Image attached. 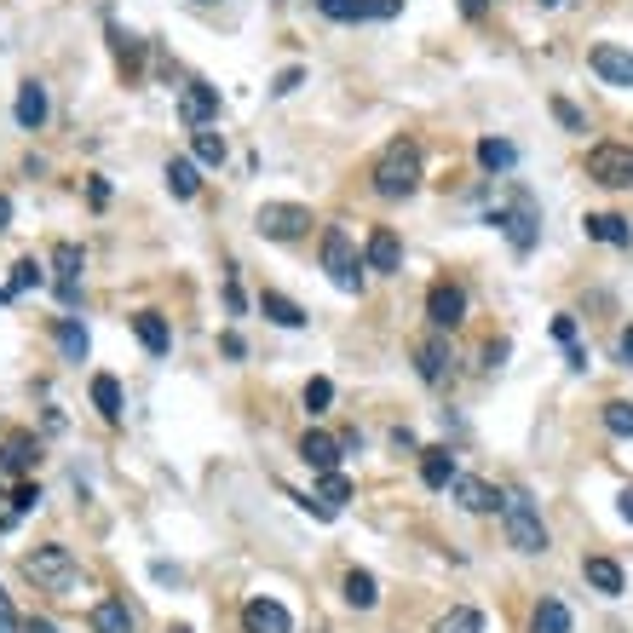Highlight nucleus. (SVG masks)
<instances>
[{"instance_id":"obj_1","label":"nucleus","mask_w":633,"mask_h":633,"mask_svg":"<svg viewBox=\"0 0 633 633\" xmlns=\"http://www.w3.org/2000/svg\"><path fill=\"white\" fill-rule=\"evenodd\" d=\"M375 190L386 196V202H403V196L421 190V150H415V139H392L386 150H380Z\"/></svg>"},{"instance_id":"obj_2","label":"nucleus","mask_w":633,"mask_h":633,"mask_svg":"<svg viewBox=\"0 0 633 633\" xmlns=\"http://www.w3.org/2000/svg\"><path fill=\"white\" fill-rule=\"evenodd\" d=\"M501 530H507V547H513V553H547L541 507L524 490H501Z\"/></svg>"},{"instance_id":"obj_3","label":"nucleus","mask_w":633,"mask_h":633,"mask_svg":"<svg viewBox=\"0 0 633 633\" xmlns=\"http://www.w3.org/2000/svg\"><path fill=\"white\" fill-rule=\"evenodd\" d=\"M24 576L41 587V593H58V599H64V593L75 587V576H81V570H75V553L64 547V541H47V547L24 553Z\"/></svg>"},{"instance_id":"obj_4","label":"nucleus","mask_w":633,"mask_h":633,"mask_svg":"<svg viewBox=\"0 0 633 633\" xmlns=\"http://www.w3.org/2000/svg\"><path fill=\"white\" fill-rule=\"evenodd\" d=\"M490 225H495V231H507L513 254H530V248H536V236H541V208H536V196H530V190H513V202H507V208H495Z\"/></svg>"},{"instance_id":"obj_5","label":"nucleus","mask_w":633,"mask_h":633,"mask_svg":"<svg viewBox=\"0 0 633 633\" xmlns=\"http://www.w3.org/2000/svg\"><path fill=\"white\" fill-rule=\"evenodd\" d=\"M587 179L610 190H633V144H593L587 150Z\"/></svg>"},{"instance_id":"obj_6","label":"nucleus","mask_w":633,"mask_h":633,"mask_svg":"<svg viewBox=\"0 0 633 633\" xmlns=\"http://www.w3.org/2000/svg\"><path fill=\"white\" fill-rule=\"evenodd\" d=\"M254 231L271 236V242H294V236L311 231V208H300V202H265L254 213Z\"/></svg>"},{"instance_id":"obj_7","label":"nucleus","mask_w":633,"mask_h":633,"mask_svg":"<svg viewBox=\"0 0 633 633\" xmlns=\"http://www.w3.org/2000/svg\"><path fill=\"white\" fill-rule=\"evenodd\" d=\"M323 271H329L334 288H346V294L363 288V277H357V248H352V236L340 231V225L323 231Z\"/></svg>"},{"instance_id":"obj_8","label":"nucleus","mask_w":633,"mask_h":633,"mask_svg":"<svg viewBox=\"0 0 633 633\" xmlns=\"http://www.w3.org/2000/svg\"><path fill=\"white\" fill-rule=\"evenodd\" d=\"M426 317H432V329H455L467 317V288L461 282H432L426 288Z\"/></svg>"},{"instance_id":"obj_9","label":"nucleus","mask_w":633,"mask_h":633,"mask_svg":"<svg viewBox=\"0 0 633 633\" xmlns=\"http://www.w3.org/2000/svg\"><path fill=\"white\" fill-rule=\"evenodd\" d=\"M213 116H219V87L190 81L185 93H179V121H185L190 133H202V127H213Z\"/></svg>"},{"instance_id":"obj_10","label":"nucleus","mask_w":633,"mask_h":633,"mask_svg":"<svg viewBox=\"0 0 633 633\" xmlns=\"http://www.w3.org/2000/svg\"><path fill=\"white\" fill-rule=\"evenodd\" d=\"M587 64H593V75L605 81V87H633V52L616 47V41H599V47L587 52Z\"/></svg>"},{"instance_id":"obj_11","label":"nucleus","mask_w":633,"mask_h":633,"mask_svg":"<svg viewBox=\"0 0 633 633\" xmlns=\"http://www.w3.org/2000/svg\"><path fill=\"white\" fill-rule=\"evenodd\" d=\"M52 265H58V300L81 305V271H87V254H81L75 242H58V248H52Z\"/></svg>"},{"instance_id":"obj_12","label":"nucleus","mask_w":633,"mask_h":633,"mask_svg":"<svg viewBox=\"0 0 633 633\" xmlns=\"http://www.w3.org/2000/svg\"><path fill=\"white\" fill-rule=\"evenodd\" d=\"M242 633H294V616H288L277 599H265V593H259V599L242 605Z\"/></svg>"},{"instance_id":"obj_13","label":"nucleus","mask_w":633,"mask_h":633,"mask_svg":"<svg viewBox=\"0 0 633 633\" xmlns=\"http://www.w3.org/2000/svg\"><path fill=\"white\" fill-rule=\"evenodd\" d=\"M363 259H369V271H380V277H392V271H403V242L392 225H375L369 231V248H363Z\"/></svg>"},{"instance_id":"obj_14","label":"nucleus","mask_w":633,"mask_h":633,"mask_svg":"<svg viewBox=\"0 0 633 633\" xmlns=\"http://www.w3.org/2000/svg\"><path fill=\"white\" fill-rule=\"evenodd\" d=\"M12 116H18V127H24V133H41V127H47V116H52L47 87H41V81H24V87H18V104H12Z\"/></svg>"},{"instance_id":"obj_15","label":"nucleus","mask_w":633,"mask_h":633,"mask_svg":"<svg viewBox=\"0 0 633 633\" xmlns=\"http://www.w3.org/2000/svg\"><path fill=\"white\" fill-rule=\"evenodd\" d=\"M340 438H334V432H317V426H311V432H305L300 438V461L311 472H340Z\"/></svg>"},{"instance_id":"obj_16","label":"nucleus","mask_w":633,"mask_h":633,"mask_svg":"<svg viewBox=\"0 0 633 633\" xmlns=\"http://www.w3.org/2000/svg\"><path fill=\"white\" fill-rule=\"evenodd\" d=\"M352 501V478H340V472H323V484H317V495H305L300 507L305 513H317V518H334L340 507Z\"/></svg>"},{"instance_id":"obj_17","label":"nucleus","mask_w":633,"mask_h":633,"mask_svg":"<svg viewBox=\"0 0 633 633\" xmlns=\"http://www.w3.org/2000/svg\"><path fill=\"white\" fill-rule=\"evenodd\" d=\"M582 225H587V236H593V242H610V248H633V225L622 219V213H587Z\"/></svg>"},{"instance_id":"obj_18","label":"nucleus","mask_w":633,"mask_h":633,"mask_svg":"<svg viewBox=\"0 0 633 633\" xmlns=\"http://www.w3.org/2000/svg\"><path fill=\"white\" fill-rule=\"evenodd\" d=\"M133 334H139V346L150 357H167V346H173V334H167V317H162V311H139V317H133Z\"/></svg>"},{"instance_id":"obj_19","label":"nucleus","mask_w":633,"mask_h":633,"mask_svg":"<svg viewBox=\"0 0 633 633\" xmlns=\"http://www.w3.org/2000/svg\"><path fill=\"white\" fill-rule=\"evenodd\" d=\"M415 369H421V380H426V386H438V380H449V346L438 340V334L415 346Z\"/></svg>"},{"instance_id":"obj_20","label":"nucleus","mask_w":633,"mask_h":633,"mask_svg":"<svg viewBox=\"0 0 633 633\" xmlns=\"http://www.w3.org/2000/svg\"><path fill=\"white\" fill-rule=\"evenodd\" d=\"M449 490H455V501H461L467 513H495V507H501V490H490L484 478H455Z\"/></svg>"},{"instance_id":"obj_21","label":"nucleus","mask_w":633,"mask_h":633,"mask_svg":"<svg viewBox=\"0 0 633 633\" xmlns=\"http://www.w3.org/2000/svg\"><path fill=\"white\" fill-rule=\"evenodd\" d=\"M93 633H133V610H127V599H98L93 605Z\"/></svg>"},{"instance_id":"obj_22","label":"nucleus","mask_w":633,"mask_h":633,"mask_svg":"<svg viewBox=\"0 0 633 633\" xmlns=\"http://www.w3.org/2000/svg\"><path fill=\"white\" fill-rule=\"evenodd\" d=\"M35 455H41V444H35L29 432H12L6 449H0V472H29L35 467Z\"/></svg>"},{"instance_id":"obj_23","label":"nucleus","mask_w":633,"mask_h":633,"mask_svg":"<svg viewBox=\"0 0 633 633\" xmlns=\"http://www.w3.org/2000/svg\"><path fill=\"white\" fill-rule=\"evenodd\" d=\"M421 478L432 484V490H449L461 472H455V455L449 449H421Z\"/></svg>"},{"instance_id":"obj_24","label":"nucleus","mask_w":633,"mask_h":633,"mask_svg":"<svg viewBox=\"0 0 633 633\" xmlns=\"http://www.w3.org/2000/svg\"><path fill=\"white\" fill-rule=\"evenodd\" d=\"M58 352L70 357V363H87V352H93V340H87V329L75 323V317H58Z\"/></svg>"},{"instance_id":"obj_25","label":"nucleus","mask_w":633,"mask_h":633,"mask_svg":"<svg viewBox=\"0 0 633 633\" xmlns=\"http://www.w3.org/2000/svg\"><path fill=\"white\" fill-rule=\"evenodd\" d=\"M582 576H587V587H599L605 599H616V593H622V564H616V559H587Z\"/></svg>"},{"instance_id":"obj_26","label":"nucleus","mask_w":633,"mask_h":633,"mask_svg":"<svg viewBox=\"0 0 633 633\" xmlns=\"http://www.w3.org/2000/svg\"><path fill=\"white\" fill-rule=\"evenodd\" d=\"M346 605L352 610H375L380 605V582L369 570H346Z\"/></svg>"},{"instance_id":"obj_27","label":"nucleus","mask_w":633,"mask_h":633,"mask_svg":"<svg viewBox=\"0 0 633 633\" xmlns=\"http://www.w3.org/2000/svg\"><path fill=\"white\" fill-rule=\"evenodd\" d=\"M259 311H265L277 329H305V311L288 300V294H259Z\"/></svg>"},{"instance_id":"obj_28","label":"nucleus","mask_w":633,"mask_h":633,"mask_svg":"<svg viewBox=\"0 0 633 633\" xmlns=\"http://www.w3.org/2000/svg\"><path fill=\"white\" fill-rule=\"evenodd\" d=\"M530 633H570V605L564 599H541L530 616Z\"/></svg>"},{"instance_id":"obj_29","label":"nucleus","mask_w":633,"mask_h":633,"mask_svg":"<svg viewBox=\"0 0 633 633\" xmlns=\"http://www.w3.org/2000/svg\"><path fill=\"white\" fill-rule=\"evenodd\" d=\"M167 190H173L179 202H190V196L202 190V179H196V162H190V156H173V162H167Z\"/></svg>"},{"instance_id":"obj_30","label":"nucleus","mask_w":633,"mask_h":633,"mask_svg":"<svg viewBox=\"0 0 633 633\" xmlns=\"http://www.w3.org/2000/svg\"><path fill=\"white\" fill-rule=\"evenodd\" d=\"M513 162H518V150L507 139H478V167L484 173H507Z\"/></svg>"},{"instance_id":"obj_31","label":"nucleus","mask_w":633,"mask_h":633,"mask_svg":"<svg viewBox=\"0 0 633 633\" xmlns=\"http://www.w3.org/2000/svg\"><path fill=\"white\" fill-rule=\"evenodd\" d=\"M93 403L104 421H121V380L116 375H93Z\"/></svg>"},{"instance_id":"obj_32","label":"nucleus","mask_w":633,"mask_h":633,"mask_svg":"<svg viewBox=\"0 0 633 633\" xmlns=\"http://www.w3.org/2000/svg\"><path fill=\"white\" fill-rule=\"evenodd\" d=\"M432 633H484V616H478L472 605H455L449 616H438V622H432Z\"/></svg>"},{"instance_id":"obj_33","label":"nucleus","mask_w":633,"mask_h":633,"mask_svg":"<svg viewBox=\"0 0 633 633\" xmlns=\"http://www.w3.org/2000/svg\"><path fill=\"white\" fill-rule=\"evenodd\" d=\"M317 6H323V18H334V24H363L369 18L363 0H317Z\"/></svg>"},{"instance_id":"obj_34","label":"nucleus","mask_w":633,"mask_h":633,"mask_svg":"<svg viewBox=\"0 0 633 633\" xmlns=\"http://www.w3.org/2000/svg\"><path fill=\"white\" fill-rule=\"evenodd\" d=\"M605 426L616 432V438H633V403L628 398H610L605 403Z\"/></svg>"},{"instance_id":"obj_35","label":"nucleus","mask_w":633,"mask_h":633,"mask_svg":"<svg viewBox=\"0 0 633 633\" xmlns=\"http://www.w3.org/2000/svg\"><path fill=\"white\" fill-rule=\"evenodd\" d=\"M196 162H202V167H219V162H225V139H219L213 127H202V133H196Z\"/></svg>"},{"instance_id":"obj_36","label":"nucleus","mask_w":633,"mask_h":633,"mask_svg":"<svg viewBox=\"0 0 633 633\" xmlns=\"http://www.w3.org/2000/svg\"><path fill=\"white\" fill-rule=\"evenodd\" d=\"M41 265H35V259H18V265H12V282H6V288H12V294H29V288H41Z\"/></svg>"},{"instance_id":"obj_37","label":"nucleus","mask_w":633,"mask_h":633,"mask_svg":"<svg viewBox=\"0 0 633 633\" xmlns=\"http://www.w3.org/2000/svg\"><path fill=\"white\" fill-rule=\"evenodd\" d=\"M334 403V380H305V409H311V415H323V409H329Z\"/></svg>"},{"instance_id":"obj_38","label":"nucleus","mask_w":633,"mask_h":633,"mask_svg":"<svg viewBox=\"0 0 633 633\" xmlns=\"http://www.w3.org/2000/svg\"><path fill=\"white\" fill-rule=\"evenodd\" d=\"M35 507H41V484H18V490H12V518L35 513ZM12 518H6V524H12Z\"/></svg>"},{"instance_id":"obj_39","label":"nucleus","mask_w":633,"mask_h":633,"mask_svg":"<svg viewBox=\"0 0 633 633\" xmlns=\"http://www.w3.org/2000/svg\"><path fill=\"white\" fill-rule=\"evenodd\" d=\"M553 116H559V127L564 133H587V116L570 104V98H553Z\"/></svg>"},{"instance_id":"obj_40","label":"nucleus","mask_w":633,"mask_h":633,"mask_svg":"<svg viewBox=\"0 0 633 633\" xmlns=\"http://www.w3.org/2000/svg\"><path fill=\"white\" fill-rule=\"evenodd\" d=\"M363 6H369V18H375V24H386V18H398V12H403V0H363Z\"/></svg>"},{"instance_id":"obj_41","label":"nucleus","mask_w":633,"mask_h":633,"mask_svg":"<svg viewBox=\"0 0 633 633\" xmlns=\"http://www.w3.org/2000/svg\"><path fill=\"white\" fill-rule=\"evenodd\" d=\"M300 81H305V70L294 64V70H282V75H277V87H271V93H277V98H288L294 87H300Z\"/></svg>"},{"instance_id":"obj_42","label":"nucleus","mask_w":633,"mask_h":633,"mask_svg":"<svg viewBox=\"0 0 633 633\" xmlns=\"http://www.w3.org/2000/svg\"><path fill=\"white\" fill-rule=\"evenodd\" d=\"M553 340H559V346H576V317H553Z\"/></svg>"},{"instance_id":"obj_43","label":"nucleus","mask_w":633,"mask_h":633,"mask_svg":"<svg viewBox=\"0 0 633 633\" xmlns=\"http://www.w3.org/2000/svg\"><path fill=\"white\" fill-rule=\"evenodd\" d=\"M501 363H507V340H490L484 346V369H501Z\"/></svg>"},{"instance_id":"obj_44","label":"nucleus","mask_w":633,"mask_h":633,"mask_svg":"<svg viewBox=\"0 0 633 633\" xmlns=\"http://www.w3.org/2000/svg\"><path fill=\"white\" fill-rule=\"evenodd\" d=\"M219 346H225V357H248V340H242V334H225Z\"/></svg>"},{"instance_id":"obj_45","label":"nucleus","mask_w":633,"mask_h":633,"mask_svg":"<svg viewBox=\"0 0 633 633\" xmlns=\"http://www.w3.org/2000/svg\"><path fill=\"white\" fill-rule=\"evenodd\" d=\"M616 357L633 369V329H622V340H616Z\"/></svg>"},{"instance_id":"obj_46","label":"nucleus","mask_w":633,"mask_h":633,"mask_svg":"<svg viewBox=\"0 0 633 633\" xmlns=\"http://www.w3.org/2000/svg\"><path fill=\"white\" fill-rule=\"evenodd\" d=\"M0 628H18V610H12V599L0 593Z\"/></svg>"},{"instance_id":"obj_47","label":"nucleus","mask_w":633,"mask_h":633,"mask_svg":"<svg viewBox=\"0 0 633 633\" xmlns=\"http://www.w3.org/2000/svg\"><path fill=\"white\" fill-rule=\"evenodd\" d=\"M87 196H93V208H104V202H110V185H104V179H93V185H87Z\"/></svg>"},{"instance_id":"obj_48","label":"nucleus","mask_w":633,"mask_h":633,"mask_svg":"<svg viewBox=\"0 0 633 633\" xmlns=\"http://www.w3.org/2000/svg\"><path fill=\"white\" fill-rule=\"evenodd\" d=\"M616 513H622V518H628V524H633V484H628V490H622V495H616Z\"/></svg>"},{"instance_id":"obj_49","label":"nucleus","mask_w":633,"mask_h":633,"mask_svg":"<svg viewBox=\"0 0 633 633\" xmlns=\"http://www.w3.org/2000/svg\"><path fill=\"white\" fill-rule=\"evenodd\" d=\"M24 633H58V628H52L47 616H29V622H24Z\"/></svg>"},{"instance_id":"obj_50","label":"nucleus","mask_w":633,"mask_h":633,"mask_svg":"<svg viewBox=\"0 0 633 633\" xmlns=\"http://www.w3.org/2000/svg\"><path fill=\"white\" fill-rule=\"evenodd\" d=\"M6 225H12V196L0 190V231H6Z\"/></svg>"},{"instance_id":"obj_51","label":"nucleus","mask_w":633,"mask_h":633,"mask_svg":"<svg viewBox=\"0 0 633 633\" xmlns=\"http://www.w3.org/2000/svg\"><path fill=\"white\" fill-rule=\"evenodd\" d=\"M484 6H490V0H461V12H467V18H484Z\"/></svg>"},{"instance_id":"obj_52","label":"nucleus","mask_w":633,"mask_h":633,"mask_svg":"<svg viewBox=\"0 0 633 633\" xmlns=\"http://www.w3.org/2000/svg\"><path fill=\"white\" fill-rule=\"evenodd\" d=\"M12 300H18V294H12V288H0V305H12Z\"/></svg>"},{"instance_id":"obj_53","label":"nucleus","mask_w":633,"mask_h":633,"mask_svg":"<svg viewBox=\"0 0 633 633\" xmlns=\"http://www.w3.org/2000/svg\"><path fill=\"white\" fill-rule=\"evenodd\" d=\"M167 633H190V628H167Z\"/></svg>"},{"instance_id":"obj_54","label":"nucleus","mask_w":633,"mask_h":633,"mask_svg":"<svg viewBox=\"0 0 633 633\" xmlns=\"http://www.w3.org/2000/svg\"><path fill=\"white\" fill-rule=\"evenodd\" d=\"M541 6H559V0H541Z\"/></svg>"},{"instance_id":"obj_55","label":"nucleus","mask_w":633,"mask_h":633,"mask_svg":"<svg viewBox=\"0 0 633 633\" xmlns=\"http://www.w3.org/2000/svg\"><path fill=\"white\" fill-rule=\"evenodd\" d=\"M0 633H6V628H0Z\"/></svg>"}]
</instances>
